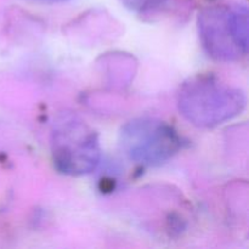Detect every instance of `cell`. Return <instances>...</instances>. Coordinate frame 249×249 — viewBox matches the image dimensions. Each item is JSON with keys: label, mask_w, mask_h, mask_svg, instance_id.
Returning <instances> with one entry per match:
<instances>
[{"label": "cell", "mask_w": 249, "mask_h": 249, "mask_svg": "<svg viewBox=\"0 0 249 249\" xmlns=\"http://www.w3.org/2000/svg\"><path fill=\"white\" fill-rule=\"evenodd\" d=\"M245 92L212 75H196L180 89V113L192 125L214 128L242 113Z\"/></svg>", "instance_id": "obj_1"}, {"label": "cell", "mask_w": 249, "mask_h": 249, "mask_svg": "<svg viewBox=\"0 0 249 249\" xmlns=\"http://www.w3.org/2000/svg\"><path fill=\"white\" fill-rule=\"evenodd\" d=\"M50 146L56 169L66 175L89 174L101 158L99 135L77 113L63 111L51 126Z\"/></svg>", "instance_id": "obj_2"}, {"label": "cell", "mask_w": 249, "mask_h": 249, "mask_svg": "<svg viewBox=\"0 0 249 249\" xmlns=\"http://www.w3.org/2000/svg\"><path fill=\"white\" fill-rule=\"evenodd\" d=\"M247 6L207 7L198 16L199 39L211 57L231 62L248 53Z\"/></svg>", "instance_id": "obj_3"}, {"label": "cell", "mask_w": 249, "mask_h": 249, "mask_svg": "<svg viewBox=\"0 0 249 249\" xmlns=\"http://www.w3.org/2000/svg\"><path fill=\"white\" fill-rule=\"evenodd\" d=\"M119 145L133 162L145 167H157L179 151L181 141L177 131L165 122L136 118L122 128Z\"/></svg>", "instance_id": "obj_4"}, {"label": "cell", "mask_w": 249, "mask_h": 249, "mask_svg": "<svg viewBox=\"0 0 249 249\" xmlns=\"http://www.w3.org/2000/svg\"><path fill=\"white\" fill-rule=\"evenodd\" d=\"M124 6L135 12H146L162 6L167 0H121Z\"/></svg>", "instance_id": "obj_5"}, {"label": "cell", "mask_w": 249, "mask_h": 249, "mask_svg": "<svg viewBox=\"0 0 249 249\" xmlns=\"http://www.w3.org/2000/svg\"><path fill=\"white\" fill-rule=\"evenodd\" d=\"M38 2H43V4H55V2L65 1V0H36Z\"/></svg>", "instance_id": "obj_6"}]
</instances>
